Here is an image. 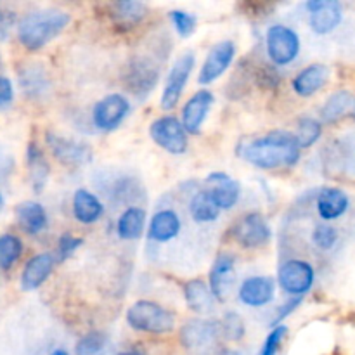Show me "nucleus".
<instances>
[{
	"label": "nucleus",
	"mask_w": 355,
	"mask_h": 355,
	"mask_svg": "<svg viewBox=\"0 0 355 355\" xmlns=\"http://www.w3.org/2000/svg\"><path fill=\"white\" fill-rule=\"evenodd\" d=\"M187 307L196 314H210L214 311V293L203 279H191L184 284Z\"/></svg>",
	"instance_id": "26"
},
{
	"label": "nucleus",
	"mask_w": 355,
	"mask_h": 355,
	"mask_svg": "<svg viewBox=\"0 0 355 355\" xmlns=\"http://www.w3.org/2000/svg\"><path fill=\"white\" fill-rule=\"evenodd\" d=\"M286 335H288V326H284V324L276 326V328L270 329V333L267 335L266 342L262 343V347H260L259 354L257 355H277L281 345H283L284 338H286Z\"/></svg>",
	"instance_id": "38"
},
{
	"label": "nucleus",
	"mask_w": 355,
	"mask_h": 355,
	"mask_svg": "<svg viewBox=\"0 0 355 355\" xmlns=\"http://www.w3.org/2000/svg\"><path fill=\"white\" fill-rule=\"evenodd\" d=\"M116 355H144V352L139 349H130V350H123V352H120Z\"/></svg>",
	"instance_id": "43"
},
{
	"label": "nucleus",
	"mask_w": 355,
	"mask_h": 355,
	"mask_svg": "<svg viewBox=\"0 0 355 355\" xmlns=\"http://www.w3.org/2000/svg\"><path fill=\"white\" fill-rule=\"evenodd\" d=\"M83 245V239L82 238H76L73 234H62L58 241V257L61 262L68 260L80 246Z\"/></svg>",
	"instance_id": "39"
},
{
	"label": "nucleus",
	"mask_w": 355,
	"mask_h": 355,
	"mask_svg": "<svg viewBox=\"0 0 355 355\" xmlns=\"http://www.w3.org/2000/svg\"><path fill=\"white\" fill-rule=\"evenodd\" d=\"M19 82L24 94L30 97H40L47 92L49 78L44 68L38 64H26L19 71Z\"/></svg>",
	"instance_id": "31"
},
{
	"label": "nucleus",
	"mask_w": 355,
	"mask_h": 355,
	"mask_svg": "<svg viewBox=\"0 0 355 355\" xmlns=\"http://www.w3.org/2000/svg\"><path fill=\"white\" fill-rule=\"evenodd\" d=\"M26 165L28 172H30L31 186H33V189L37 193H40L45 184H47V177L51 168H49V163L45 159L42 149L35 142H30V146L26 149Z\"/></svg>",
	"instance_id": "29"
},
{
	"label": "nucleus",
	"mask_w": 355,
	"mask_h": 355,
	"mask_svg": "<svg viewBox=\"0 0 355 355\" xmlns=\"http://www.w3.org/2000/svg\"><path fill=\"white\" fill-rule=\"evenodd\" d=\"M267 55L276 66H288L300 54V37L286 24H272L266 35Z\"/></svg>",
	"instance_id": "5"
},
{
	"label": "nucleus",
	"mask_w": 355,
	"mask_h": 355,
	"mask_svg": "<svg viewBox=\"0 0 355 355\" xmlns=\"http://www.w3.org/2000/svg\"><path fill=\"white\" fill-rule=\"evenodd\" d=\"M71 21L68 12L55 9L35 10L26 14L17 24V38L28 51L45 47L52 38L58 37Z\"/></svg>",
	"instance_id": "2"
},
{
	"label": "nucleus",
	"mask_w": 355,
	"mask_h": 355,
	"mask_svg": "<svg viewBox=\"0 0 355 355\" xmlns=\"http://www.w3.org/2000/svg\"><path fill=\"white\" fill-rule=\"evenodd\" d=\"M220 321L191 319L180 329V342L194 355H222Z\"/></svg>",
	"instance_id": "4"
},
{
	"label": "nucleus",
	"mask_w": 355,
	"mask_h": 355,
	"mask_svg": "<svg viewBox=\"0 0 355 355\" xmlns=\"http://www.w3.org/2000/svg\"><path fill=\"white\" fill-rule=\"evenodd\" d=\"M130 113V101L123 94H110L96 103L92 110V121L103 132H113Z\"/></svg>",
	"instance_id": "10"
},
{
	"label": "nucleus",
	"mask_w": 355,
	"mask_h": 355,
	"mask_svg": "<svg viewBox=\"0 0 355 355\" xmlns=\"http://www.w3.org/2000/svg\"><path fill=\"white\" fill-rule=\"evenodd\" d=\"M276 283L269 276H252L243 281L238 295L239 300L252 309H260L274 300Z\"/></svg>",
	"instance_id": "18"
},
{
	"label": "nucleus",
	"mask_w": 355,
	"mask_h": 355,
	"mask_svg": "<svg viewBox=\"0 0 355 355\" xmlns=\"http://www.w3.org/2000/svg\"><path fill=\"white\" fill-rule=\"evenodd\" d=\"M232 236L243 248L257 250L262 248L270 241L272 231H270L269 222L262 214L252 211V214H246L245 217L236 222L234 229H232Z\"/></svg>",
	"instance_id": "9"
},
{
	"label": "nucleus",
	"mask_w": 355,
	"mask_h": 355,
	"mask_svg": "<svg viewBox=\"0 0 355 355\" xmlns=\"http://www.w3.org/2000/svg\"><path fill=\"white\" fill-rule=\"evenodd\" d=\"M45 142H47L52 156L62 165L83 166L92 162V148L87 142L62 137V135L52 134V132L45 134Z\"/></svg>",
	"instance_id": "11"
},
{
	"label": "nucleus",
	"mask_w": 355,
	"mask_h": 355,
	"mask_svg": "<svg viewBox=\"0 0 355 355\" xmlns=\"http://www.w3.org/2000/svg\"><path fill=\"white\" fill-rule=\"evenodd\" d=\"M239 155L250 165L262 170L295 166L300 159L302 148L291 132L276 130L262 137L252 139L239 148Z\"/></svg>",
	"instance_id": "1"
},
{
	"label": "nucleus",
	"mask_w": 355,
	"mask_h": 355,
	"mask_svg": "<svg viewBox=\"0 0 355 355\" xmlns=\"http://www.w3.org/2000/svg\"><path fill=\"white\" fill-rule=\"evenodd\" d=\"M205 191L211 196L220 210H231L241 198V186L225 172H211L205 179Z\"/></svg>",
	"instance_id": "14"
},
{
	"label": "nucleus",
	"mask_w": 355,
	"mask_h": 355,
	"mask_svg": "<svg viewBox=\"0 0 355 355\" xmlns=\"http://www.w3.org/2000/svg\"><path fill=\"white\" fill-rule=\"evenodd\" d=\"M14 17L10 16V14H6V12H0V38H3L7 35V31H9V26L10 23H12Z\"/></svg>",
	"instance_id": "42"
},
{
	"label": "nucleus",
	"mask_w": 355,
	"mask_h": 355,
	"mask_svg": "<svg viewBox=\"0 0 355 355\" xmlns=\"http://www.w3.org/2000/svg\"><path fill=\"white\" fill-rule=\"evenodd\" d=\"M194 64H196V58H194L193 52H186V54H182L173 62V66L168 71V76L165 80V87H163V110H173L179 104V99L182 97L184 89H186L187 82L191 78Z\"/></svg>",
	"instance_id": "8"
},
{
	"label": "nucleus",
	"mask_w": 355,
	"mask_h": 355,
	"mask_svg": "<svg viewBox=\"0 0 355 355\" xmlns=\"http://www.w3.org/2000/svg\"><path fill=\"white\" fill-rule=\"evenodd\" d=\"M321 134H322L321 121L315 120V118L305 116V118H300V121H298L295 137H297L298 144H300L302 149H307V148H312V146L319 141Z\"/></svg>",
	"instance_id": "33"
},
{
	"label": "nucleus",
	"mask_w": 355,
	"mask_h": 355,
	"mask_svg": "<svg viewBox=\"0 0 355 355\" xmlns=\"http://www.w3.org/2000/svg\"><path fill=\"white\" fill-rule=\"evenodd\" d=\"M2 203H3V200H2V194H0V207H2Z\"/></svg>",
	"instance_id": "45"
},
{
	"label": "nucleus",
	"mask_w": 355,
	"mask_h": 355,
	"mask_svg": "<svg viewBox=\"0 0 355 355\" xmlns=\"http://www.w3.org/2000/svg\"><path fill=\"white\" fill-rule=\"evenodd\" d=\"M355 97L349 90H338L326 99L321 107V118L324 123H335L342 120L347 113H352Z\"/></svg>",
	"instance_id": "28"
},
{
	"label": "nucleus",
	"mask_w": 355,
	"mask_h": 355,
	"mask_svg": "<svg viewBox=\"0 0 355 355\" xmlns=\"http://www.w3.org/2000/svg\"><path fill=\"white\" fill-rule=\"evenodd\" d=\"M236 55V45L231 40H222L218 44H215L210 49V52L205 58L203 66L200 69V75H198V83L200 85H210L215 80L220 78L225 71L229 69V66L232 64Z\"/></svg>",
	"instance_id": "12"
},
{
	"label": "nucleus",
	"mask_w": 355,
	"mask_h": 355,
	"mask_svg": "<svg viewBox=\"0 0 355 355\" xmlns=\"http://www.w3.org/2000/svg\"><path fill=\"white\" fill-rule=\"evenodd\" d=\"M215 97L210 90H200L194 94L182 107V125L186 128L187 134H200L201 127H203L205 120H207L210 107L214 104Z\"/></svg>",
	"instance_id": "17"
},
{
	"label": "nucleus",
	"mask_w": 355,
	"mask_h": 355,
	"mask_svg": "<svg viewBox=\"0 0 355 355\" xmlns=\"http://www.w3.org/2000/svg\"><path fill=\"white\" fill-rule=\"evenodd\" d=\"M236 279V259L231 253H220L211 266L208 276V286L214 293L215 300L225 302L231 295L232 284Z\"/></svg>",
	"instance_id": "16"
},
{
	"label": "nucleus",
	"mask_w": 355,
	"mask_h": 355,
	"mask_svg": "<svg viewBox=\"0 0 355 355\" xmlns=\"http://www.w3.org/2000/svg\"><path fill=\"white\" fill-rule=\"evenodd\" d=\"M158 76L159 71L156 69V66L153 64L151 61L135 55L127 66L125 82H127V87L135 94V96L144 99V97L155 89L156 83H158Z\"/></svg>",
	"instance_id": "15"
},
{
	"label": "nucleus",
	"mask_w": 355,
	"mask_h": 355,
	"mask_svg": "<svg viewBox=\"0 0 355 355\" xmlns=\"http://www.w3.org/2000/svg\"><path fill=\"white\" fill-rule=\"evenodd\" d=\"M180 229H182V220L177 211L159 210L151 217L148 236L155 243H170L180 234Z\"/></svg>",
	"instance_id": "21"
},
{
	"label": "nucleus",
	"mask_w": 355,
	"mask_h": 355,
	"mask_svg": "<svg viewBox=\"0 0 355 355\" xmlns=\"http://www.w3.org/2000/svg\"><path fill=\"white\" fill-rule=\"evenodd\" d=\"M127 324L134 331L166 335L175 328V315L151 300H137L127 311Z\"/></svg>",
	"instance_id": "3"
},
{
	"label": "nucleus",
	"mask_w": 355,
	"mask_h": 355,
	"mask_svg": "<svg viewBox=\"0 0 355 355\" xmlns=\"http://www.w3.org/2000/svg\"><path fill=\"white\" fill-rule=\"evenodd\" d=\"M220 208L217 207L210 194L205 189L198 191L189 201V214L196 224H210L220 217Z\"/></svg>",
	"instance_id": "30"
},
{
	"label": "nucleus",
	"mask_w": 355,
	"mask_h": 355,
	"mask_svg": "<svg viewBox=\"0 0 355 355\" xmlns=\"http://www.w3.org/2000/svg\"><path fill=\"white\" fill-rule=\"evenodd\" d=\"M14 99V87L12 82L6 76L0 75V107L7 106Z\"/></svg>",
	"instance_id": "41"
},
{
	"label": "nucleus",
	"mask_w": 355,
	"mask_h": 355,
	"mask_svg": "<svg viewBox=\"0 0 355 355\" xmlns=\"http://www.w3.org/2000/svg\"><path fill=\"white\" fill-rule=\"evenodd\" d=\"M54 263L55 260L51 253H38L31 257L21 274V290L33 291L40 288L54 270Z\"/></svg>",
	"instance_id": "19"
},
{
	"label": "nucleus",
	"mask_w": 355,
	"mask_h": 355,
	"mask_svg": "<svg viewBox=\"0 0 355 355\" xmlns=\"http://www.w3.org/2000/svg\"><path fill=\"white\" fill-rule=\"evenodd\" d=\"M146 227V210L141 207H128L123 214L118 217L116 232L125 241L139 239Z\"/></svg>",
	"instance_id": "27"
},
{
	"label": "nucleus",
	"mask_w": 355,
	"mask_h": 355,
	"mask_svg": "<svg viewBox=\"0 0 355 355\" xmlns=\"http://www.w3.org/2000/svg\"><path fill=\"white\" fill-rule=\"evenodd\" d=\"M149 135L158 144L159 148L165 149L170 155H184L189 146V139H187V132L184 128L182 121L175 116H165L158 118L149 127Z\"/></svg>",
	"instance_id": "7"
},
{
	"label": "nucleus",
	"mask_w": 355,
	"mask_h": 355,
	"mask_svg": "<svg viewBox=\"0 0 355 355\" xmlns=\"http://www.w3.org/2000/svg\"><path fill=\"white\" fill-rule=\"evenodd\" d=\"M312 243L315 245V248L322 250V252H329L338 243V231L328 222L318 224L312 231Z\"/></svg>",
	"instance_id": "36"
},
{
	"label": "nucleus",
	"mask_w": 355,
	"mask_h": 355,
	"mask_svg": "<svg viewBox=\"0 0 355 355\" xmlns=\"http://www.w3.org/2000/svg\"><path fill=\"white\" fill-rule=\"evenodd\" d=\"M110 12L114 26L128 31L142 23V19L148 14V7H146V3L135 2V0H118V2L111 3Z\"/></svg>",
	"instance_id": "22"
},
{
	"label": "nucleus",
	"mask_w": 355,
	"mask_h": 355,
	"mask_svg": "<svg viewBox=\"0 0 355 355\" xmlns=\"http://www.w3.org/2000/svg\"><path fill=\"white\" fill-rule=\"evenodd\" d=\"M220 331L222 338L227 340V342H239V340L245 338L246 335L245 321H243V318L238 312H225L224 318L220 319Z\"/></svg>",
	"instance_id": "35"
},
{
	"label": "nucleus",
	"mask_w": 355,
	"mask_h": 355,
	"mask_svg": "<svg viewBox=\"0 0 355 355\" xmlns=\"http://www.w3.org/2000/svg\"><path fill=\"white\" fill-rule=\"evenodd\" d=\"M349 207V194L338 187H326L318 196V214L324 222H333L343 217Z\"/></svg>",
	"instance_id": "23"
},
{
	"label": "nucleus",
	"mask_w": 355,
	"mask_h": 355,
	"mask_svg": "<svg viewBox=\"0 0 355 355\" xmlns=\"http://www.w3.org/2000/svg\"><path fill=\"white\" fill-rule=\"evenodd\" d=\"M170 19H172L173 28L180 37H189L196 30V16L184 9H173L170 12Z\"/></svg>",
	"instance_id": "37"
},
{
	"label": "nucleus",
	"mask_w": 355,
	"mask_h": 355,
	"mask_svg": "<svg viewBox=\"0 0 355 355\" xmlns=\"http://www.w3.org/2000/svg\"><path fill=\"white\" fill-rule=\"evenodd\" d=\"M328 66L315 62V64L307 66V68L302 69L300 73H297V76L291 80V87H293L295 94H298L300 97H312L328 83Z\"/></svg>",
	"instance_id": "20"
},
{
	"label": "nucleus",
	"mask_w": 355,
	"mask_h": 355,
	"mask_svg": "<svg viewBox=\"0 0 355 355\" xmlns=\"http://www.w3.org/2000/svg\"><path fill=\"white\" fill-rule=\"evenodd\" d=\"M16 220L26 234L37 236L47 227V214L45 208L37 201H23L16 207Z\"/></svg>",
	"instance_id": "25"
},
{
	"label": "nucleus",
	"mask_w": 355,
	"mask_h": 355,
	"mask_svg": "<svg viewBox=\"0 0 355 355\" xmlns=\"http://www.w3.org/2000/svg\"><path fill=\"white\" fill-rule=\"evenodd\" d=\"M309 10V24L318 35H328L342 23L343 9L336 0H311L305 3Z\"/></svg>",
	"instance_id": "13"
},
{
	"label": "nucleus",
	"mask_w": 355,
	"mask_h": 355,
	"mask_svg": "<svg viewBox=\"0 0 355 355\" xmlns=\"http://www.w3.org/2000/svg\"><path fill=\"white\" fill-rule=\"evenodd\" d=\"M51 355H69V354L66 352V350H62V349H58V350H54V352H52Z\"/></svg>",
	"instance_id": "44"
},
{
	"label": "nucleus",
	"mask_w": 355,
	"mask_h": 355,
	"mask_svg": "<svg viewBox=\"0 0 355 355\" xmlns=\"http://www.w3.org/2000/svg\"><path fill=\"white\" fill-rule=\"evenodd\" d=\"M110 338L103 331H90L76 342V355H107Z\"/></svg>",
	"instance_id": "32"
},
{
	"label": "nucleus",
	"mask_w": 355,
	"mask_h": 355,
	"mask_svg": "<svg viewBox=\"0 0 355 355\" xmlns=\"http://www.w3.org/2000/svg\"><path fill=\"white\" fill-rule=\"evenodd\" d=\"M73 215L80 224H96L104 215V205L89 189H78L73 194Z\"/></svg>",
	"instance_id": "24"
},
{
	"label": "nucleus",
	"mask_w": 355,
	"mask_h": 355,
	"mask_svg": "<svg viewBox=\"0 0 355 355\" xmlns=\"http://www.w3.org/2000/svg\"><path fill=\"white\" fill-rule=\"evenodd\" d=\"M315 281V270L305 260H286L277 270V283L281 290L291 298H302L311 291Z\"/></svg>",
	"instance_id": "6"
},
{
	"label": "nucleus",
	"mask_w": 355,
	"mask_h": 355,
	"mask_svg": "<svg viewBox=\"0 0 355 355\" xmlns=\"http://www.w3.org/2000/svg\"><path fill=\"white\" fill-rule=\"evenodd\" d=\"M21 253H23V243L17 236L0 234V269H10L19 260Z\"/></svg>",
	"instance_id": "34"
},
{
	"label": "nucleus",
	"mask_w": 355,
	"mask_h": 355,
	"mask_svg": "<svg viewBox=\"0 0 355 355\" xmlns=\"http://www.w3.org/2000/svg\"><path fill=\"white\" fill-rule=\"evenodd\" d=\"M300 304H302V298H290V300L284 302L283 305H279L276 311V314H274L272 321H270V328L281 326V322H283L284 319L290 318V315L293 314L298 307H300Z\"/></svg>",
	"instance_id": "40"
}]
</instances>
